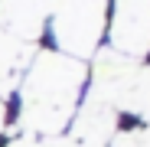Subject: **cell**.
<instances>
[{
	"label": "cell",
	"mask_w": 150,
	"mask_h": 147,
	"mask_svg": "<svg viewBox=\"0 0 150 147\" xmlns=\"http://www.w3.org/2000/svg\"><path fill=\"white\" fill-rule=\"evenodd\" d=\"M111 147H140V131H127V134H121Z\"/></svg>",
	"instance_id": "7"
},
{
	"label": "cell",
	"mask_w": 150,
	"mask_h": 147,
	"mask_svg": "<svg viewBox=\"0 0 150 147\" xmlns=\"http://www.w3.org/2000/svg\"><path fill=\"white\" fill-rule=\"evenodd\" d=\"M36 56V46L33 43H20L13 33H7L4 26H0V95H7L20 72L26 69V62Z\"/></svg>",
	"instance_id": "6"
},
{
	"label": "cell",
	"mask_w": 150,
	"mask_h": 147,
	"mask_svg": "<svg viewBox=\"0 0 150 147\" xmlns=\"http://www.w3.org/2000/svg\"><path fill=\"white\" fill-rule=\"evenodd\" d=\"M4 124H7V105H4V98H0V131H4Z\"/></svg>",
	"instance_id": "8"
},
{
	"label": "cell",
	"mask_w": 150,
	"mask_h": 147,
	"mask_svg": "<svg viewBox=\"0 0 150 147\" xmlns=\"http://www.w3.org/2000/svg\"><path fill=\"white\" fill-rule=\"evenodd\" d=\"M111 49L127 59L150 53V0H114Z\"/></svg>",
	"instance_id": "3"
},
{
	"label": "cell",
	"mask_w": 150,
	"mask_h": 147,
	"mask_svg": "<svg viewBox=\"0 0 150 147\" xmlns=\"http://www.w3.org/2000/svg\"><path fill=\"white\" fill-rule=\"evenodd\" d=\"M108 105L127 114H137V118H150V65H134L111 88Z\"/></svg>",
	"instance_id": "5"
},
{
	"label": "cell",
	"mask_w": 150,
	"mask_h": 147,
	"mask_svg": "<svg viewBox=\"0 0 150 147\" xmlns=\"http://www.w3.org/2000/svg\"><path fill=\"white\" fill-rule=\"evenodd\" d=\"M85 62L62 53H39L23 79V111L20 124L30 134L56 137L75 111L79 92L85 88Z\"/></svg>",
	"instance_id": "1"
},
{
	"label": "cell",
	"mask_w": 150,
	"mask_h": 147,
	"mask_svg": "<svg viewBox=\"0 0 150 147\" xmlns=\"http://www.w3.org/2000/svg\"><path fill=\"white\" fill-rule=\"evenodd\" d=\"M140 147H150V128H147V131L140 134Z\"/></svg>",
	"instance_id": "9"
},
{
	"label": "cell",
	"mask_w": 150,
	"mask_h": 147,
	"mask_svg": "<svg viewBox=\"0 0 150 147\" xmlns=\"http://www.w3.org/2000/svg\"><path fill=\"white\" fill-rule=\"evenodd\" d=\"M108 4L105 0H59L52 10V36L62 56L88 59L98 53L105 33Z\"/></svg>",
	"instance_id": "2"
},
{
	"label": "cell",
	"mask_w": 150,
	"mask_h": 147,
	"mask_svg": "<svg viewBox=\"0 0 150 147\" xmlns=\"http://www.w3.org/2000/svg\"><path fill=\"white\" fill-rule=\"evenodd\" d=\"M59 0H0V26L20 43H36Z\"/></svg>",
	"instance_id": "4"
}]
</instances>
